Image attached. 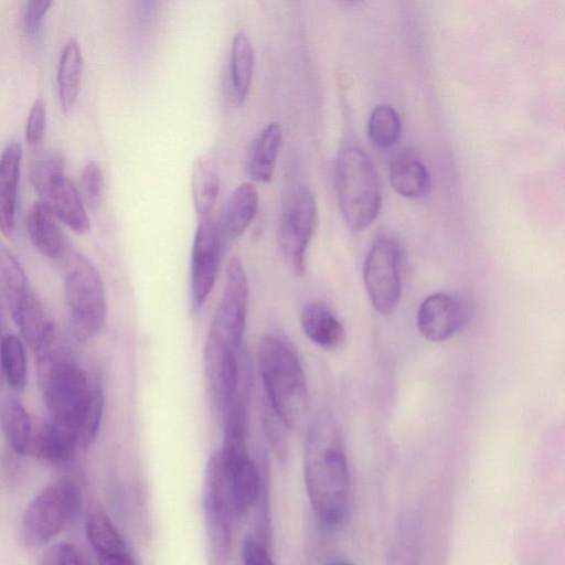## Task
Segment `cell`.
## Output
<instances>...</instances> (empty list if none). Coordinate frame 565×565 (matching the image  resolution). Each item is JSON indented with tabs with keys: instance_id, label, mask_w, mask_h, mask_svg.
Instances as JSON below:
<instances>
[{
	"instance_id": "obj_29",
	"label": "cell",
	"mask_w": 565,
	"mask_h": 565,
	"mask_svg": "<svg viewBox=\"0 0 565 565\" xmlns=\"http://www.w3.org/2000/svg\"><path fill=\"white\" fill-rule=\"evenodd\" d=\"M370 141L377 148L395 146L402 136V122L397 111L390 105H379L371 113L367 122Z\"/></svg>"
},
{
	"instance_id": "obj_31",
	"label": "cell",
	"mask_w": 565,
	"mask_h": 565,
	"mask_svg": "<svg viewBox=\"0 0 565 565\" xmlns=\"http://www.w3.org/2000/svg\"><path fill=\"white\" fill-rule=\"evenodd\" d=\"M420 542L417 526L406 522L398 529L387 554L386 565H419Z\"/></svg>"
},
{
	"instance_id": "obj_40",
	"label": "cell",
	"mask_w": 565,
	"mask_h": 565,
	"mask_svg": "<svg viewBox=\"0 0 565 565\" xmlns=\"http://www.w3.org/2000/svg\"><path fill=\"white\" fill-rule=\"evenodd\" d=\"M2 337H1V320H0V353H1V345H2ZM2 382V374H1V366H0V383Z\"/></svg>"
},
{
	"instance_id": "obj_28",
	"label": "cell",
	"mask_w": 565,
	"mask_h": 565,
	"mask_svg": "<svg viewBox=\"0 0 565 565\" xmlns=\"http://www.w3.org/2000/svg\"><path fill=\"white\" fill-rule=\"evenodd\" d=\"M0 366L2 380L20 392L26 382V358L22 340L15 334L7 335L1 345Z\"/></svg>"
},
{
	"instance_id": "obj_18",
	"label": "cell",
	"mask_w": 565,
	"mask_h": 565,
	"mask_svg": "<svg viewBox=\"0 0 565 565\" xmlns=\"http://www.w3.org/2000/svg\"><path fill=\"white\" fill-rule=\"evenodd\" d=\"M21 157V146L14 141L0 157V231L4 236L14 232Z\"/></svg>"
},
{
	"instance_id": "obj_17",
	"label": "cell",
	"mask_w": 565,
	"mask_h": 565,
	"mask_svg": "<svg viewBox=\"0 0 565 565\" xmlns=\"http://www.w3.org/2000/svg\"><path fill=\"white\" fill-rule=\"evenodd\" d=\"M284 132L278 122H269L250 141L245 158L248 177L256 182H269L274 175Z\"/></svg>"
},
{
	"instance_id": "obj_19",
	"label": "cell",
	"mask_w": 565,
	"mask_h": 565,
	"mask_svg": "<svg viewBox=\"0 0 565 565\" xmlns=\"http://www.w3.org/2000/svg\"><path fill=\"white\" fill-rule=\"evenodd\" d=\"M300 323L307 338L320 348L334 350L345 341V328L323 302H308L301 310Z\"/></svg>"
},
{
	"instance_id": "obj_39",
	"label": "cell",
	"mask_w": 565,
	"mask_h": 565,
	"mask_svg": "<svg viewBox=\"0 0 565 565\" xmlns=\"http://www.w3.org/2000/svg\"><path fill=\"white\" fill-rule=\"evenodd\" d=\"M97 562L99 565H138L130 555V553L97 559Z\"/></svg>"
},
{
	"instance_id": "obj_9",
	"label": "cell",
	"mask_w": 565,
	"mask_h": 565,
	"mask_svg": "<svg viewBox=\"0 0 565 565\" xmlns=\"http://www.w3.org/2000/svg\"><path fill=\"white\" fill-rule=\"evenodd\" d=\"M202 505L207 565H226L232 546V521L235 514L217 451H214L206 462Z\"/></svg>"
},
{
	"instance_id": "obj_5",
	"label": "cell",
	"mask_w": 565,
	"mask_h": 565,
	"mask_svg": "<svg viewBox=\"0 0 565 565\" xmlns=\"http://www.w3.org/2000/svg\"><path fill=\"white\" fill-rule=\"evenodd\" d=\"M334 183L345 224L354 232L364 231L382 203L379 175L369 154L356 146L342 149L334 164Z\"/></svg>"
},
{
	"instance_id": "obj_32",
	"label": "cell",
	"mask_w": 565,
	"mask_h": 565,
	"mask_svg": "<svg viewBox=\"0 0 565 565\" xmlns=\"http://www.w3.org/2000/svg\"><path fill=\"white\" fill-rule=\"evenodd\" d=\"M64 168V157L58 151H47L34 160L30 179L40 196L56 177L65 173Z\"/></svg>"
},
{
	"instance_id": "obj_38",
	"label": "cell",
	"mask_w": 565,
	"mask_h": 565,
	"mask_svg": "<svg viewBox=\"0 0 565 565\" xmlns=\"http://www.w3.org/2000/svg\"><path fill=\"white\" fill-rule=\"evenodd\" d=\"M243 565H275L265 545L253 536H246L242 543Z\"/></svg>"
},
{
	"instance_id": "obj_3",
	"label": "cell",
	"mask_w": 565,
	"mask_h": 565,
	"mask_svg": "<svg viewBox=\"0 0 565 565\" xmlns=\"http://www.w3.org/2000/svg\"><path fill=\"white\" fill-rule=\"evenodd\" d=\"M38 382L49 420L77 434L92 381L75 360L67 335L54 323L34 349Z\"/></svg>"
},
{
	"instance_id": "obj_8",
	"label": "cell",
	"mask_w": 565,
	"mask_h": 565,
	"mask_svg": "<svg viewBox=\"0 0 565 565\" xmlns=\"http://www.w3.org/2000/svg\"><path fill=\"white\" fill-rule=\"evenodd\" d=\"M81 491L67 477L47 484L28 505L22 518V536L32 547L56 536L78 513Z\"/></svg>"
},
{
	"instance_id": "obj_21",
	"label": "cell",
	"mask_w": 565,
	"mask_h": 565,
	"mask_svg": "<svg viewBox=\"0 0 565 565\" xmlns=\"http://www.w3.org/2000/svg\"><path fill=\"white\" fill-rule=\"evenodd\" d=\"M77 447L74 430L47 419L34 433L31 452L50 463L65 465L74 458Z\"/></svg>"
},
{
	"instance_id": "obj_14",
	"label": "cell",
	"mask_w": 565,
	"mask_h": 565,
	"mask_svg": "<svg viewBox=\"0 0 565 565\" xmlns=\"http://www.w3.org/2000/svg\"><path fill=\"white\" fill-rule=\"evenodd\" d=\"M218 457L226 477L234 514L244 515L259 499L262 479L249 454L236 457Z\"/></svg>"
},
{
	"instance_id": "obj_41",
	"label": "cell",
	"mask_w": 565,
	"mask_h": 565,
	"mask_svg": "<svg viewBox=\"0 0 565 565\" xmlns=\"http://www.w3.org/2000/svg\"><path fill=\"white\" fill-rule=\"evenodd\" d=\"M338 565H350V564H338Z\"/></svg>"
},
{
	"instance_id": "obj_4",
	"label": "cell",
	"mask_w": 565,
	"mask_h": 565,
	"mask_svg": "<svg viewBox=\"0 0 565 565\" xmlns=\"http://www.w3.org/2000/svg\"><path fill=\"white\" fill-rule=\"evenodd\" d=\"M258 367L265 401L288 429L297 427L308 411V390L301 362L284 338L267 335L258 348Z\"/></svg>"
},
{
	"instance_id": "obj_7",
	"label": "cell",
	"mask_w": 565,
	"mask_h": 565,
	"mask_svg": "<svg viewBox=\"0 0 565 565\" xmlns=\"http://www.w3.org/2000/svg\"><path fill=\"white\" fill-rule=\"evenodd\" d=\"M0 295L23 339L35 349L53 322L20 262L1 241Z\"/></svg>"
},
{
	"instance_id": "obj_35",
	"label": "cell",
	"mask_w": 565,
	"mask_h": 565,
	"mask_svg": "<svg viewBox=\"0 0 565 565\" xmlns=\"http://www.w3.org/2000/svg\"><path fill=\"white\" fill-rule=\"evenodd\" d=\"M39 565H94L74 544L57 543L40 557Z\"/></svg>"
},
{
	"instance_id": "obj_25",
	"label": "cell",
	"mask_w": 565,
	"mask_h": 565,
	"mask_svg": "<svg viewBox=\"0 0 565 565\" xmlns=\"http://www.w3.org/2000/svg\"><path fill=\"white\" fill-rule=\"evenodd\" d=\"M254 49L247 33H235L231 45L230 82L233 96L238 104L247 98L254 73Z\"/></svg>"
},
{
	"instance_id": "obj_36",
	"label": "cell",
	"mask_w": 565,
	"mask_h": 565,
	"mask_svg": "<svg viewBox=\"0 0 565 565\" xmlns=\"http://www.w3.org/2000/svg\"><path fill=\"white\" fill-rule=\"evenodd\" d=\"M46 126L45 104L38 98L29 113L25 126V140L30 146H36L43 139Z\"/></svg>"
},
{
	"instance_id": "obj_15",
	"label": "cell",
	"mask_w": 565,
	"mask_h": 565,
	"mask_svg": "<svg viewBox=\"0 0 565 565\" xmlns=\"http://www.w3.org/2000/svg\"><path fill=\"white\" fill-rule=\"evenodd\" d=\"M52 214L77 234L89 230V218L78 189L65 173L56 177L41 195Z\"/></svg>"
},
{
	"instance_id": "obj_23",
	"label": "cell",
	"mask_w": 565,
	"mask_h": 565,
	"mask_svg": "<svg viewBox=\"0 0 565 565\" xmlns=\"http://www.w3.org/2000/svg\"><path fill=\"white\" fill-rule=\"evenodd\" d=\"M390 181L394 190L408 199H420L430 190V175L414 154L399 153L391 162Z\"/></svg>"
},
{
	"instance_id": "obj_16",
	"label": "cell",
	"mask_w": 565,
	"mask_h": 565,
	"mask_svg": "<svg viewBox=\"0 0 565 565\" xmlns=\"http://www.w3.org/2000/svg\"><path fill=\"white\" fill-rule=\"evenodd\" d=\"M258 206L259 194L252 182L241 183L231 192L216 221L225 247L248 228Z\"/></svg>"
},
{
	"instance_id": "obj_30",
	"label": "cell",
	"mask_w": 565,
	"mask_h": 565,
	"mask_svg": "<svg viewBox=\"0 0 565 565\" xmlns=\"http://www.w3.org/2000/svg\"><path fill=\"white\" fill-rule=\"evenodd\" d=\"M104 412V392L98 380H92L90 395L77 427L78 447L88 448L96 439Z\"/></svg>"
},
{
	"instance_id": "obj_27",
	"label": "cell",
	"mask_w": 565,
	"mask_h": 565,
	"mask_svg": "<svg viewBox=\"0 0 565 565\" xmlns=\"http://www.w3.org/2000/svg\"><path fill=\"white\" fill-rule=\"evenodd\" d=\"M83 73V56L75 39H70L61 53L57 87L61 108L67 113L76 102Z\"/></svg>"
},
{
	"instance_id": "obj_20",
	"label": "cell",
	"mask_w": 565,
	"mask_h": 565,
	"mask_svg": "<svg viewBox=\"0 0 565 565\" xmlns=\"http://www.w3.org/2000/svg\"><path fill=\"white\" fill-rule=\"evenodd\" d=\"M29 237L36 249L52 259H60L67 248L64 235L49 206L41 200L32 204L26 216Z\"/></svg>"
},
{
	"instance_id": "obj_12",
	"label": "cell",
	"mask_w": 565,
	"mask_h": 565,
	"mask_svg": "<svg viewBox=\"0 0 565 565\" xmlns=\"http://www.w3.org/2000/svg\"><path fill=\"white\" fill-rule=\"evenodd\" d=\"M225 245L217 223L210 216L198 224L190 264L191 308L199 311L213 290Z\"/></svg>"
},
{
	"instance_id": "obj_6",
	"label": "cell",
	"mask_w": 565,
	"mask_h": 565,
	"mask_svg": "<svg viewBox=\"0 0 565 565\" xmlns=\"http://www.w3.org/2000/svg\"><path fill=\"white\" fill-rule=\"evenodd\" d=\"M58 260L74 334L81 339L92 338L103 329L107 319L103 279L94 264L70 246Z\"/></svg>"
},
{
	"instance_id": "obj_22",
	"label": "cell",
	"mask_w": 565,
	"mask_h": 565,
	"mask_svg": "<svg viewBox=\"0 0 565 565\" xmlns=\"http://www.w3.org/2000/svg\"><path fill=\"white\" fill-rule=\"evenodd\" d=\"M86 535L97 559L129 553L119 531L98 502H92L87 510Z\"/></svg>"
},
{
	"instance_id": "obj_33",
	"label": "cell",
	"mask_w": 565,
	"mask_h": 565,
	"mask_svg": "<svg viewBox=\"0 0 565 565\" xmlns=\"http://www.w3.org/2000/svg\"><path fill=\"white\" fill-rule=\"evenodd\" d=\"M78 192L84 204L89 209L95 210L100 206L104 199V177L99 164L95 161H89L84 167Z\"/></svg>"
},
{
	"instance_id": "obj_2",
	"label": "cell",
	"mask_w": 565,
	"mask_h": 565,
	"mask_svg": "<svg viewBox=\"0 0 565 565\" xmlns=\"http://www.w3.org/2000/svg\"><path fill=\"white\" fill-rule=\"evenodd\" d=\"M303 476L319 519L329 526L341 524L349 510L350 471L339 426L327 413L317 415L308 428Z\"/></svg>"
},
{
	"instance_id": "obj_1",
	"label": "cell",
	"mask_w": 565,
	"mask_h": 565,
	"mask_svg": "<svg viewBox=\"0 0 565 565\" xmlns=\"http://www.w3.org/2000/svg\"><path fill=\"white\" fill-rule=\"evenodd\" d=\"M247 307V276L241 260L232 257L227 264L223 295L206 337L203 356L210 395L221 415L237 382Z\"/></svg>"
},
{
	"instance_id": "obj_10",
	"label": "cell",
	"mask_w": 565,
	"mask_h": 565,
	"mask_svg": "<svg viewBox=\"0 0 565 565\" xmlns=\"http://www.w3.org/2000/svg\"><path fill=\"white\" fill-rule=\"evenodd\" d=\"M318 222L313 194L305 185L289 191L281 211L278 245L288 269L295 276L305 271L306 252Z\"/></svg>"
},
{
	"instance_id": "obj_34",
	"label": "cell",
	"mask_w": 565,
	"mask_h": 565,
	"mask_svg": "<svg viewBox=\"0 0 565 565\" xmlns=\"http://www.w3.org/2000/svg\"><path fill=\"white\" fill-rule=\"evenodd\" d=\"M264 425L271 445L273 451L277 459L281 462L286 461L288 457V441L287 430L288 428L280 420V418L274 413L267 402L264 399Z\"/></svg>"
},
{
	"instance_id": "obj_11",
	"label": "cell",
	"mask_w": 565,
	"mask_h": 565,
	"mask_svg": "<svg viewBox=\"0 0 565 565\" xmlns=\"http://www.w3.org/2000/svg\"><path fill=\"white\" fill-rule=\"evenodd\" d=\"M403 252L398 242L388 235L377 237L363 264V281L369 300L381 315H391L402 296Z\"/></svg>"
},
{
	"instance_id": "obj_13",
	"label": "cell",
	"mask_w": 565,
	"mask_h": 565,
	"mask_svg": "<svg viewBox=\"0 0 565 565\" xmlns=\"http://www.w3.org/2000/svg\"><path fill=\"white\" fill-rule=\"evenodd\" d=\"M465 309L458 297L447 292H436L426 297L417 311V329L431 342L451 338L461 328Z\"/></svg>"
},
{
	"instance_id": "obj_37",
	"label": "cell",
	"mask_w": 565,
	"mask_h": 565,
	"mask_svg": "<svg viewBox=\"0 0 565 565\" xmlns=\"http://www.w3.org/2000/svg\"><path fill=\"white\" fill-rule=\"evenodd\" d=\"M52 6L51 1H26L23 8V25L30 38H35L40 31L41 22Z\"/></svg>"
},
{
	"instance_id": "obj_24",
	"label": "cell",
	"mask_w": 565,
	"mask_h": 565,
	"mask_svg": "<svg viewBox=\"0 0 565 565\" xmlns=\"http://www.w3.org/2000/svg\"><path fill=\"white\" fill-rule=\"evenodd\" d=\"M0 424L11 448L19 455L31 452L34 430L22 403L12 396L0 401Z\"/></svg>"
},
{
	"instance_id": "obj_26",
	"label": "cell",
	"mask_w": 565,
	"mask_h": 565,
	"mask_svg": "<svg viewBox=\"0 0 565 565\" xmlns=\"http://www.w3.org/2000/svg\"><path fill=\"white\" fill-rule=\"evenodd\" d=\"M220 173L217 164L210 156L199 157L192 167L191 194L195 212L201 217L209 216L217 199Z\"/></svg>"
}]
</instances>
